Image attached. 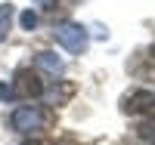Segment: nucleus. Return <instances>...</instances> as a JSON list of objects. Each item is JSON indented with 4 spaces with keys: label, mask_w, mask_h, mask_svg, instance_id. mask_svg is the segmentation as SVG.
<instances>
[{
    "label": "nucleus",
    "mask_w": 155,
    "mask_h": 145,
    "mask_svg": "<svg viewBox=\"0 0 155 145\" xmlns=\"http://www.w3.org/2000/svg\"><path fill=\"white\" fill-rule=\"evenodd\" d=\"M22 145H44V142H37V139H28V142H22Z\"/></svg>",
    "instance_id": "11"
},
{
    "label": "nucleus",
    "mask_w": 155,
    "mask_h": 145,
    "mask_svg": "<svg viewBox=\"0 0 155 145\" xmlns=\"http://www.w3.org/2000/svg\"><path fill=\"white\" fill-rule=\"evenodd\" d=\"M0 99H16V93H12V87H0Z\"/></svg>",
    "instance_id": "9"
},
{
    "label": "nucleus",
    "mask_w": 155,
    "mask_h": 145,
    "mask_svg": "<svg viewBox=\"0 0 155 145\" xmlns=\"http://www.w3.org/2000/svg\"><path fill=\"white\" fill-rule=\"evenodd\" d=\"M56 40L65 46L68 52H84L87 43H90V37H87V31L81 28V25L65 22V25H59V28H56Z\"/></svg>",
    "instance_id": "3"
},
{
    "label": "nucleus",
    "mask_w": 155,
    "mask_h": 145,
    "mask_svg": "<svg viewBox=\"0 0 155 145\" xmlns=\"http://www.w3.org/2000/svg\"><path fill=\"white\" fill-rule=\"evenodd\" d=\"M137 133H140V139H149V142L155 145V124H143Z\"/></svg>",
    "instance_id": "8"
},
{
    "label": "nucleus",
    "mask_w": 155,
    "mask_h": 145,
    "mask_svg": "<svg viewBox=\"0 0 155 145\" xmlns=\"http://www.w3.org/2000/svg\"><path fill=\"white\" fill-rule=\"evenodd\" d=\"M34 3H37V6H44V9H53V6H56V0H34Z\"/></svg>",
    "instance_id": "10"
},
{
    "label": "nucleus",
    "mask_w": 155,
    "mask_h": 145,
    "mask_svg": "<svg viewBox=\"0 0 155 145\" xmlns=\"http://www.w3.org/2000/svg\"><path fill=\"white\" fill-rule=\"evenodd\" d=\"M19 25H22L25 31H34V28H37V12H31V9H25L22 16H19Z\"/></svg>",
    "instance_id": "7"
},
{
    "label": "nucleus",
    "mask_w": 155,
    "mask_h": 145,
    "mask_svg": "<svg viewBox=\"0 0 155 145\" xmlns=\"http://www.w3.org/2000/svg\"><path fill=\"white\" fill-rule=\"evenodd\" d=\"M47 121H50L47 111H41L37 105H19V108L9 114V127L16 130V133H31V130H41Z\"/></svg>",
    "instance_id": "1"
},
{
    "label": "nucleus",
    "mask_w": 155,
    "mask_h": 145,
    "mask_svg": "<svg viewBox=\"0 0 155 145\" xmlns=\"http://www.w3.org/2000/svg\"><path fill=\"white\" fill-rule=\"evenodd\" d=\"M124 111L127 114H146V117H155V93L152 90H137L124 99Z\"/></svg>",
    "instance_id": "4"
},
{
    "label": "nucleus",
    "mask_w": 155,
    "mask_h": 145,
    "mask_svg": "<svg viewBox=\"0 0 155 145\" xmlns=\"http://www.w3.org/2000/svg\"><path fill=\"white\" fill-rule=\"evenodd\" d=\"M37 65L47 68L50 74H62V59L56 56V52H37Z\"/></svg>",
    "instance_id": "5"
},
{
    "label": "nucleus",
    "mask_w": 155,
    "mask_h": 145,
    "mask_svg": "<svg viewBox=\"0 0 155 145\" xmlns=\"http://www.w3.org/2000/svg\"><path fill=\"white\" fill-rule=\"evenodd\" d=\"M12 93H16V99H34V96H41L44 93L41 74L31 71V68H19L16 80H12Z\"/></svg>",
    "instance_id": "2"
},
{
    "label": "nucleus",
    "mask_w": 155,
    "mask_h": 145,
    "mask_svg": "<svg viewBox=\"0 0 155 145\" xmlns=\"http://www.w3.org/2000/svg\"><path fill=\"white\" fill-rule=\"evenodd\" d=\"M12 16H16V9H12V3H0V43H3V40H6V34H9Z\"/></svg>",
    "instance_id": "6"
}]
</instances>
